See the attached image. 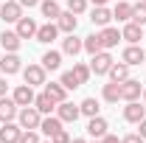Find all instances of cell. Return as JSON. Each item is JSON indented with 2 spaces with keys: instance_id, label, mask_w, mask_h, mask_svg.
I'll use <instances>...</instances> for the list:
<instances>
[{
  "instance_id": "cell-1",
  "label": "cell",
  "mask_w": 146,
  "mask_h": 143,
  "mask_svg": "<svg viewBox=\"0 0 146 143\" xmlns=\"http://www.w3.org/2000/svg\"><path fill=\"white\" fill-rule=\"evenodd\" d=\"M17 121L23 129H39V121H42V112L31 104V107H20L17 112Z\"/></svg>"
},
{
  "instance_id": "cell-2",
  "label": "cell",
  "mask_w": 146,
  "mask_h": 143,
  "mask_svg": "<svg viewBox=\"0 0 146 143\" xmlns=\"http://www.w3.org/2000/svg\"><path fill=\"white\" fill-rule=\"evenodd\" d=\"M143 95V84L138 79H127L121 81V101H138Z\"/></svg>"
},
{
  "instance_id": "cell-3",
  "label": "cell",
  "mask_w": 146,
  "mask_h": 143,
  "mask_svg": "<svg viewBox=\"0 0 146 143\" xmlns=\"http://www.w3.org/2000/svg\"><path fill=\"white\" fill-rule=\"evenodd\" d=\"M45 68L42 65H28V68H23V79H25V84H31V87H39V84H45Z\"/></svg>"
},
{
  "instance_id": "cell-4",
  "label": "cell",
  "mask_w": 146,
  "mask_h": 143,
  "mask_svg": "<svg viewBox=\"0 0 146 143\" xmlns=\"http://www.w3.org/2000/svg\"><path fill=\"white\" fill-rule=\"evenodd\" d=\"M110 68H112V56L107 54V51H98V54L93 56V62H90V70L96 73V76H107Z\"/></svg>"
},
{
  "instance_id": "cell-5",
  "label": "cell",
  "mask_w": 146,
  "mask_h": 143,
  "mask_svg": "<svg viewBox=\"0 0 146 143\" xmlns=\"http://www.w3.org/2000/svg\"><path fill=\"white\" fill-rule=\"evenodd\" d=\"M20 17H23V6H20L17 0H6L0 6V20L3 23H17Z\"/></svg>"
},
{
  "instance_id": "cell-6",
  "label": "cell",
  "mask_w": 146,
  "mask_h": 143,
  "mask_svg": "<svg viewBox=\"0 0 146 143\" xmlns=\"http://www.w3.org/2000/svg\"><path fill=\"white\" fill-rule=\"evenodd\" d=\"M56 115L62 118V124H76L79 115H82V109L76 104H70V101H62V104H56Z\"/></svg>"
},
{
  "instance_id": "cell-7",
  "label": "cell",
  "mask_w": 146,
  "mask_h": 143,
  "mask_svg": "<svg viewBox=\"0 0 146 143\" xmlns=\"http://www.w3.org/2000/svg\"><path fill=\"white\" fill-rule=\"evenodd\" d=\"M11 98H14L17 107H31L36 95H34V87H31V84H20V87L11 93Z\"/></svg>"
},
{
  "instance_id": "cell-8",
  "label": "cell",
  "mask_w": 146,
  "mask_h": 143,
  "mask_svg": "<svg viewBox=\"0 0 146 143\" xmlns=\"http://www.w3.org/2000/svg\"><path fill=\"white\" fill-rule=\"evenodd\" d=\"M124 118H127L129 124H141L146 118V107L141 101H127V107H124Z\"/></svg>"
},
{
  "instance_id": "cell-9",
  "label": "cell",
  "mask_w": 146,
  "mask_h": 143,
  "mask_svg": "<svg viewBox=\"0 0 146 143\" xmlns=\"http://www.w3.org/2000/svg\"><path fill=\"white\" fill-rule=\"evenodd\" d=\"M17 112H20V107L14 104V98H0V124H9V121H14L17 118Z\"/></svg>"
},
{
  "instance_id": "cell-10",
  "label": "cell",
  "mask_w": 146,
  "mask_h": 143,
  "mask_svg": "<svg viewBox=\"0 0 146 143\" xmlns=\"http://www.w3.org/2000/svg\"><path fill=\"white\" fill-rule=\"evenodd\" d=\"M20 135H23V126L14 124V121H9V124H3V129H0V143H20Z\"/></svg>"
},
{
  "instance_id": "cell-11",
  "label": "cell",
  "mask_w": 146,
  "mask_h": 143,
  "mask_svg": "<svg viewBox=\"0 0 146 143\" xmlns=\"http://www.w3.org/2000/svg\"><path fill=\"white\" fill-rule=\"evenodd\" d=\"M56 36H59V25L56 23H45V25L36 28V42H42V45H51Z\"/></svg>"
},
{
  "instance_id": "cell-12",
  "label": "cell",
  "mask_w": 146,
  "mask_h": 143,
  "mask_svg": "<svg viewBox=\"0 0 146 143\" xmlns=\"http://www.w3.org/2000/svg\"><path fill=\"white\" fill-rule=\"evenodd\" d=\"M59 129H62V118H59V115H42V121H39V132H42V135L54 138Z\"/></svg>"
},
{
  "instance_id": "cell-13",
  "label": "cell",
  "mask_w": 146,
  "mask_h": 143,
  "mask_svg": "<svg viewBox=\"0 0 146 143\" xmlns=\"http://www.w3.org/2000/svg\"><path fill=\"white\" fill-rule=\"evenodd\" d=\"M98 36H101V45H104V51L115 48V45H118V42L124 39V36H121V31H118V28H112V25H104Z\"/></svg>"
},
{
  "instance_id": "cell-14",
  "label": "cell",
  "mask_w": 146,
  "mask_h": 143,
  "mask_svg": "<svg viewBox=\"0 0 146 143\" xmlns=\"http://www.w3.org/2000/svg\"><path fill=\"white\" fill-rule=\"evenodd\" d=\"M121 59L132 68V65L146 62V54H143V48H141V45H127V48H124V54H121Z\"/></svg>"
},
{
  "instance_id": "cell-15",
  "label": "cell",
  "mask_w": 146,
  "mask_h": 143,
  "mask_svg": "<svg viewBox=\"0 0 146 143\" xmlns=\"http://www.w3.org/2000/svg\"><path fill=\"white\" fill-rule=\"evenodd\" d=\"M36 25L34 23V17H20L17 20V36L20 39H31V36H36Z\"/></svg>"
},
{
  "instance_id": "cell-16",
  "label": "cell",
  "mask_w": 146,
  "mask_h": 143,
  "mask_svg": "<svg viewBox=\"0 0 146 143\" xmlns=\"http://www.w3.org/2000/svg\"><path fill=\"white\" fill-rule=\"evenodd\" d=\"M87 135H90L93 140H101V138L107 135V121H104L101 115H93L90 124H87Z\"/></svg>"
},
{
  "instance_id": "cell-17",
  "label": "cell",
  "mask_w": 146,
  "mask_h": 143,
  "mask_svg": "<svg viewBox=\"0 0 146 143\" xmlns=\"http://www.w3.org/2000/svg\"><path fill=\"white\" fill-rule=\"evenodd\" d=\"M121 36L127 39L129 45H138V42L143 39V25H138V23H132V20H129L127 25H124V31H121Z\"/></svg>"
},
{
  "instance_id": "cell-18",
  "label": "cell",
  "mask_w": 146,
  "mask_h": 143,
  "mask_svg": "<svg viewBox=\"0 0 146 143\" xmlns=\"http://www.w3.org/2000/svg\"><path fill=\"white\" fill-rule=\"evenodd\" d=\"M20 42H23V39L17 36V31H3V34H0V45H3L6 54H17Z\"/></svg>"
},
{
  "instance_id": "cell-19",
  "label": "cell",
  "mask_w": 146,
  "mask_h": 143,
  "mask_svg": "<svg viewBox=\"0 0 146 143\" xmlns=\"http://www.w3.org/2000/svg\"><path fill=\"white\" fill-rule=\"evenodd\" d=\"M82 51H84V39H79V36H73V34H68L62 39V54L76 56V54H82Z\"/></svg>"
},
{
  "instance_id": "cell-20",
  "label": "cell",
  "mask_w": 146,
  "mask_h": 143,
  "mask_svg": "<svg viewBox=\"0 0 146 143\" xmlns=\"http://www.w3.org/2000/svg\"><path fill=\"white\" fill-rule=\"evenodd\" d=\"M56 25H59V31H65V34H73L76 31V25H79V20L73 11H62L59 17H56Z\"/></svg>"
},
{
  "instance_id": "cell-21",
  "label": "cell",
  "mask_w": 146,
  "mask_h": 143,
  "mask_svg": "<svg viewBox=\"0 0 146 143\" xmlns=\"http://www.w3.org/2000/svg\"><path fill=\"white\" fill-rule=\"evenodd\" d=\"M0 70L6 73V76L20 73V70H23V65H20V56H17V54H6L3 59H0Z\"/></svg>"
},
{
  "instance_id": "cell-22",
  "label": "cell",
  "mask_w": 146,
  "mask_h": 143,
  "mask_svg": "<svg viewBox=\"0 0 146 143\" xmlns=\"http://www.w3.org/2000/svg\"><path fill=\"white\" fill-rule=\"evenodd\" d=\"M34 107L39 109L42 115H51V112L56 109V101L51 98V95H48V93H45V90H42V93H39V95L34 98Z\"/></svg>"
},
{
  "instance_id": "cell-23",
  "label": "cell",
  "mask_w": 146,
  "mask_h": 143,
  "mask_svg": "<svg viewBox=\"0 0 146 143\" xmlns=\"http://www.w3.org/2000/svg\"><path fill=\"white\" fill-rule=\"evenodd\" d=\"M45 93L54 98L56 104H62V101H68V87L62 84V81H51V84H45Z\"/></svg>"
},
{
  "instance_id": "cell-24",
  "label": "cell",
  "mask_w": 146,
  "mask_h": 143,
  "mask_svg": "<svg viewBox=\"0 0 146 143\" xmlns=\"http://www.w3.org/2000/svg\"><path fill=\"white\" fill-rule=\"evenodd\" d=\"M90 20H93V25L104 28V25H110V20H112V11H110L107 6H96L93 14H90Z\"/></svg>"
},
{
  "instance_id": "cell-25",
  "label": "cell",
  "mask_w": 146,
  "mask_h": 143,
  "mask_svg": "<svg viewBox=\"0 0 146 143\" xmlns=\"http://www.w3.org/2000/svg\"><path fill=\"white\" fill-rule=\"evenodd\" d=\"M107 76L112 79V81L121 84V81H127V79H129V65H127V62H112V68H110Z\"/></svg>"
},
{
  "instance_id": "cell-26",
  "label": "cell",
  "mask_w": 146,
  "mask_h": 143,
  "mask_svg": "<svg viewBox=\"0 0 146 143\" xmlns=\"http://www.w3.org/2000/svg\"><path fill=\"white\" fill-rule=\"evenodd\" d=\"M112 20H118V23H129V20H132V3L118 0V6L112 9Z\"/></svg>"
},
{
  "instance_id": "cell-27",
  "label": "cell",
  "mask_w": 146,
  "mask_h": 143,
  "mask_svg": "<svg viewBox=\"0 0 146 143\" xmlns=\"http://www.w3.org/2000/svg\"><path fill=\"white\" fill-rule=\"evenodd\" d=\"M101 95H104L107 104H118V101H121V84H118V81L104 84V93H101Z\"/></svg>"
},
{
  "instance_id": "cell-28",
  "label": "cell",
  "mask_w": 146,
  "mask_h": 143,
  "mask_svg": "<svg viewBox=\"0 0 146 143\" xmlns=\"http://www.w3.org/2000/svg\"><path fill=\"white\" fill-rule=\"evenodd\" d=\"M39 9H42V17H48V23L62 14V9H59V3H56V0H42V3H39Z\"/></svg>"
},
{
  "instance_id": "cell-29",
  "label": "cell",
  "mask_w": 146,
  "mask_h": 143,
  "mask_svg": "<svg viewBox=\"0 0 146 143\" xmlns=\"http://www.w3.org/2000/svg\"><path fill=\"white\" fill-rule=\"evenodd\" d=\"M42 68L45 70H59L62 68V54L59 51H48V54L42 56Z\"/></svg>"
},
{
  "instance_id": "cell-30",
  "label": "cell",
  "mask_w": 146,
  "mask_h": 143,
  "mask_svg": "<svg viewBox=\"0 0 146 143\" xmlns=\"http://www.w3.org/2000/svg\"><path fill=\"white\" fill-rule=\"evenodd\" d=\"M84 51H87L90 56H96L98 51H104V45H101V36H98V34L84 36Z\"/></svg>"
},
{
  "instance_id": "cell-31",
  "label": "cell",
  "mask_w": 146,
  "mask_h": 143,
  "mask_svg": "<svg viewBox=\"0 0 146 143\" xmlns=\"http://www.w3.org/2000/svg\"><path fill=\"white\" fill-rule=\"evenodd\" d=\"M79 109H82V115H87V118H93V115H98V101L96 98H84L82 104H79Z\"/></svg>"
},
{
  "instance_id": "cell-32",
  "label": "cell",
  "mask_w": 146,
  "mask_h": 143,
  "mask_svg": "<svg viewBox=\"0 0 146 143\" xmlns=\"http://www.w3.org/2000/svg\"><path fill=\"white\" fill-rule=\"evenodd\" d=\"M132 23H138V25L146 28V3H135L132 6Z\"/></svg>"
},
{
  "instance_id": "cell-33",
  "label": "cell",
  "mask_w": 146,
  "mask_h": 143,
  "mask_svg": "<svg viewBox=\"0 0 146 143\" xmlns=\"http://www.w3.org/2000/svg\"><path fill=\"white\" fill-rule=\"evenodd\" d=\"M73 73H76V79H79V81H82V84H87V79H90V68H87V65H82V62H76V65H73Z\"/></svg>"
},
{
  "instance_id": "cell-34",
  "label": "cell",
  "mask_w": 146,
  "mask_h": 143,
  "mask_svg": "<svg viewBox=\"0 0 146 143\" xmlns=\"http://www.w3.org/2000/svg\"><path fill=\"white\" fill-rule=\"evenodd\" d=\"M59 81H62V84H65V87H68V90H76V87H82V81L76 79V73H73V70L62 73V79H59Z\"/></svg>"
},
{
  "instance_id": "cell-35",
  "label": "cell",
  "mask_w": 146,
  "mask_h": 143,
  "mask_svg": "<svg viewBox=\"0 0 146 143\" xmlns=\"http://www.w3.org/2000/svg\"><path fill=\"white\" fill-rule=\"evenodd\" d=\"M20 143H39V135H36V129H23V135H20Z\"/></svg>"
},
{
  "instance_id": "cell-36",
  "label": "cell",
  "mask_w": 146,
  "mask_h": 143,
  "mask_svg": "<svg viewBox=\"0 0 146 143\" xmlns=\"http://www.w3.org/2000/svg\"><path fill=\"white\" fill-rule=\"evenodd\" d=\"M87 9V0H68V11H73V14H82Z\"/></svg>"
},
{
  "instance_id": "cell-37",
  "label": "cell",
  "mask_w": 146,
  "mask_h": 143,
  "mask_svg": "<svg viewBox=\"0 0 146 143\" xmlns=\"http://www.w3.org/2000/svg\"><path fill=\"white\" fill-rule=\"evenodd\" d=\"M51 143H70V135H68L65 129H59L54 138H51Z\"/></svg>"
},
{
  "instance_id": "cell-38",
  "label": "cell",
  "mask_w": 146,
  "mask_h": 143,
  "mask_svg": "<svg viewBox=\"0 0 146 143\" xmlns=\"http://www.w3.org/2000/svg\"><path fill=\"white\" fill-rule=\"evenodd\" d=\"M121 143H143V138H141V135L135 132V135H127V138H124Z\"/></svg>"
},
{
  "instance_id": "cell-39",
  "label": "cell",
  "mask_w": 146,
  "mask_h": 143,
  "mask_svg": "<svg viewBox=\"0 0 146 143\" xmlns=\"http://www.w3.org/2000/svg\"><path fill=\"white\" fill-rule=\"evenodd\" d=\"M101 143H121V140H118V138H115V135H110V132H107V135H104V138H101Z\"/></svg>"
},
{
  "instance_id": "cell-40",
  "label": "cell",
  "mask_w": 146,
  "mask_h": 143,
  "mask_svg": "<svg viewBox=\"0 0 146 143\" xmlns=\"http://www.w3.org/2000/svg\"><path fill=\"white\" fill-rule=\"evenodd\" d=\"M20 6H28V9H34V6H39V0H17Z\"/></svg>"
},
{
  "instance_id": "cell-41",
  "label": "cell",
  "mask_w": 146,
  "mask_h": 143,
  "mask_svg": "<svg viewBox=\"0 0 146 143\" xmlns=\"http://www.w3.org/2000/svg\"><path fill=\"white\" fill-rule=\"evenodd\" d=\"M138 129H141L138 135H141V138H143V140H146V118H143V121H141V124H138Z\"/></svg>"
},
{
  "instance_id": "cell-42",
  "label": "cell",
  "mask_w": 146,
  "mask_h": 143,
  "mask_svg": "<svg viewBox=\"0 0 146 143\" xmlns=\"http://www.w3.org/2000/svg\"><path fill=\"white\" fill-rule=\"evenodd\" d=\"M6 93H9V84H6V79H0V98H3Z\"/></svg>"
},
{
  "instance_id": "cell-43",
  "label": "cell",
  "mask_w": 146,
  "mask_h": 143,
  "mask_svg": "<svg viewBox=\"0 0 146 143\" xmlns=\"http://www.w3.org/2000/svg\"><path fill=\"white\" fill-rule=\"evenodd\" d=\"M93 6H107V0H93Z\"/></svg>"
},
{
  "instance_id": "cell-44",
  "label": "cell",
  "mask_w": 146,
  "mask_h": 143,
  "mask_svg": "<svg viewBox=\"0 0 146 143\" xmlns=\"http://www.w3.org/2000/svg\"><path fill=\"white\" fill-rule=\"evenodd\" d=\"M70 143H87V140H82V138H73V140Z\"/></svg>"
},
{
  "instance_id": "cell-45",
  "label": "cell",
  "mask_w": 146,
  "mask_h": 143,
  "mask_svg": "<svg viewBox=\"0 0 146 143\" xmlns=\"http://www.w3.org/2000/svg\"><path fill=\"white\" fill-rule=\"evenodd\" d=\"M143 101H146V87H143Z\"/></svg>"
},
{
  "instance_id": "cell-46",
  "label": "cell",
  "mask_w": 146,
  "mask_h": 143,
  "mask_svg": "<svg viewBox=\"0 0 146 143\" xmlns=\"http://www.w3.org/2000/svg\"><path fill=\"white\" fill-rule=\"evenodd\" d=\"M143 39H146V28H143Z\"/></svg>"
},
{
  "instance_id": "cell-47",
  "label": "cell",
  "mask_w": 146,
  "mask_h": 143,
  "mask_svg": "<svg viewBox=\"0 0 146 143\" xmlns=\"http://www.w3.org/2000/svg\"><path fill=\"white\" fill-rule=\"evenodd\" d=\"M141 3H146V0H141Z\"/></svg>"
},
{
  "instance_id": "cell-48",
  "label": "cell",
  "mask_w": 146,
  "mask_h": 143,
  "mask_svg": "<svg viewBox=\"0 0 146 143\" xmlns=\"http://www.w3.org/2000/svg\"><path fill=\"white\" fill-rule=\"evenodd\" d=\"M96 143H101V140H96Z\"/></svg>"
},
{
  "instance_id": "cell-49",
  "label": "cell",
  "mask_w": 146,
  "mask_h": 143,
  "mask_svg": "<svg viewBox=\"0 0 146 143\" xmlns=\"http://www.w3.org/2000/svg\"><path fill=\"white\" fill-rule=\"evenodd\" d=\"M45 143H51V140H45Z\"/></svg>"
}]
</instances>
